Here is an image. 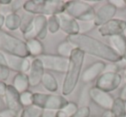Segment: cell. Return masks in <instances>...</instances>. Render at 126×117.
<instances>
[{
  "mask_svg": "<svg viewBox=\"0 0 126 117\" xmlns=\"http://www.w3.org/2000/svg\"><path fill=\"white\" fill-rule=\"evenodd\" d=\"M112 48L126 60V37L124 35H118L110 37Z\"/></svg>",
  "mask_w": 126,
  "mask_h": 117,
  "instance_id": "obj_19",
  "label": "cell"
},
{
  "mask_svg": "<svg viewBox=\"0 0 126 117\" xmlns=\"http://www.w3.org/2000/svg\"><path fill=\"white\" fill-rule=\"evenodd\" d=\"M91 109L88 106H81L70 117H90Z\"/></svg>",
  "mask_w": 126,
  "mask_h": 117,
  "instance_id": "obj_30",
  "label": "cell"
},
{
  "mask_svg": "<svg viewBox=\"0 0 126 117\" xmlns=\"http://www.w3.org/2000/svg\"><path fill=\"white\" fill-rule=\"evenodd\" d=\"M122 83V76L117 72L105 71L96 80V87L106 92H110L119 87Z\"/></svg>",
  "mask_w": 126,
  "mask_h": 117,
  "instance_id": "obj_8",
  "label": "cell"
},
{
  "mask_svg": "<svg viewBox=\"0 0 126 117\" xmlns=\"http://www.w3.org/2000/svg\"><path fill=\"white\" fill-rule=\"evenodd\" d=\"M102 117H111V114H110V110H106V111L103 114Z\"/></svg>",
  "mask_w": 126,
  "mask_h": 117,
  "instance_id": "obj_41",
  "label": "cell"
},
{
  "mask_svg": "<svg viewBox=\"0 0 126 117\" xmlns=\"http://www.w3.org/2000/svg\"><path fill=\"white\" fill-rule=\"evenodd\" d=\"M66 2L61 0H28L25 1L23 9L32 15L54 16L65 12Z\"/></svg>",
  "mask_w": 126,
  "mask_h": 117,
  "instance_id": "obj_3",
  "label": "cell"
},
{
  "mask_svg": "<svg viewBox=\"0 0 126 117\" xmlns=\"http://www.w3.org/2000/svg\"><path fill=\"white\" fill-rule=\"evenodd\" d=\"M43 109L35 104L25 107L20 113V117H42Z\"/></svg>",
  "mask_w": 126,
  "mask_h": 117,
  "instance_id": "obj_25",
  "label": "cell"
},
{
  "mask_svg": "<svg viewBox=\"0 0 126 117\" xmlns=\"http://www.w3.org/2000/svg\"><path fill=\"white\" fill-rule=\"evenodd\" d=\"M6 88H7V84L4 81H0V97L4 98V95H5Z\"/></svg>",
  "mask_w": 126,
  "mask_h": 117,
  "instance_id": "obj_36",
  "label": "cell"
},
{
  "mask_svg": "<svg viewBox=\"0 0 126 117\" xmlns=\"http://www.w3.org/2000/svg\"><path fill=\"white\" fill-rule=\"evenodd\" d=\"M44 73H45V69L42 65V60L39 58H35L32 60L30 71L27 73L30 86L36 87L40 84H42V79Z\"/></svg>",
  "mask_w": 126,
  "mask_h": 117,
  "instance_id": "obj_11",
  "label": "cell"
},
{
  "mask_svg": "<svg viewBox=\"0 0 126 117\" xmlns=\"http://www.w3.org/2000/svg\"><path fill=\"white\" fill-rule=\"evenodd\" d=\"M22 16H20L17 13L10 12L5 16L4 20V26L8 30L15 31L16 29H19L21 25Z\"/></svg>",
  "mask_w": 126,
  "mask_h": 117,
  "instance_id": "obj_22",
  "label": "cell"
},
{
  "mask_svg": "<svg viewBox=\"0 0 126 117\" xmlns=\"http://www.w3.org/2000/svg\"><path fill=\"white\" fill-rule=\"evenodd\" d=\"M111 4H113L116 8H124L126 6V1L124 0H111L109 1Z\"/></svg>",
  "mask_w": 126,
  "mask_h": 117,
  "instance_id": "obj_35",
  "label": "cell"
},
{
  "mask_svg": "<svg viewBox=\"0 0 126 117\" xmlns=\"http://www.w3.org/2000/svg\"><path fill=\"white\" fill-rule=\"evenodd\" d=\"M85 53L78 48H74L69 57V63L62 84V96H67L75 90L81 75L84 64Z\"/></svg>",
  "mask_w": 126,
  "mask_h": 117,
  "instance_id": "obj_2",
  "label": "cell"
},
{
  "mask_svg": "<svg viewBox=\"0 0 126 117\" xmlns=\"http://www.w3.org/2000/svg\"><path fill=\"white\" fill-rule=\"evenodd\" d=\"M24 2L25 1H11V4H10L11 12L16 13V11H18L21 8L23 7Z\"/></svg>",
  "mask_w": 126,
  "mask_h": 117,
  "instance_id": "obj_31",
  "label": "cell"
},
{
  "mask_svg": "<svg viewBox=\"0 0 126 117\" xmlns=\"http://www.w3.org/2000/svg\"><path fill=\"white\" fill-rule=\"evenodd\" d=\"M88 96L93 103L105 110H110L115 101L110 93L102 91L96 86L90 88L88 91Z\"/></svg>",
  "mask_w": 126,
  "mask_h": 117,
  "instance_id": "obj_9",
  "label": "cell"
},
{
  "mask_svg": "<svg viewBox=\"0 0 126 117\" xmlns=\"http://www.w3.org/2000/svg\"><path fill=\"white\" fill-rule=\"evenodd\" d=\"M16 114L15 111L11 109H9V108H6L4 110H2L0 112V116L1 117H16Z\"/></svg>",
  "mask_w": 126,
  "mask_h": 117,
  "instance_id": "obj_33",
  "label": "cell"
},
{
  "mask_svg": "<svg viewBox=\"0 0 126 117\" xmlns=\"http://www.w3.org/2000/svg\"><path fill=\"white\" fill-rule=\"evenodd\" d=\"M11 3V0H0V4H3V5H10Z\"/></svg>",
  "mask_w": 126,
  "mask_h": 117,
  "instance_id": "obj_40",
  "label": "cell"
},
{
  "mask_svg": "<svg viewBox=\"0 0 126 117\" xmlns=\"http://www.w3.org/2000/svg\"><path fill=\"white\" fill-rule=\"evenodd\" d=\"M110 111L111 117H126V102L120 97L115 99Z\"/></svg>",
  "mask_w": 126,
  "mask_h": 117,
  "instance_id": "obj_23",
  "label": "cell"
},
{
  "mask_svg": "<svg viewBox=\"0 0 126 117\" xmlns=\"http://www.w3.org/2000/svg\"><path fill=\"white\" fill-rule=\"evenodd\" d=\"M0 66H8L5 54H4L3 52H1V51H0Z\"/></svg>",
  "mask_w": 126,
  "mask_h": 117,
  "instance_id": "obj_37",
  "label": "cell"
},
{
  "mask_svg": "<svg viewBox=\"0 0 126 117\" xmlns=\"http://www.w3.org/2000/svg\"><path fill=\"white\" fill-rule=\"evenodd\" d=\"M26 44L30 56L39 58L43 54L44 47L43 44L42 43V40H38L37 38H31L26 40Z\"/></svg>",
  "mask_w": 126,
  "mask_h": 117,
  "instance_id": "obj_21",
  "label": "cell"
},
{
  "mask_svg": "<svg viewBox=\"0 0 126 117\" xmlns=\"http://www.w3.org/2000/svg\"><path fill=\"white\" fill-rule=\"evenodd\" d=\"M42 84L43 87L49 92H55L57 91L59 85L56 78L54 75L48 72H45L42 79Z\"/></svg>",
  "mask_w": 126,
  "mask_h": 117,
  "instance_id": "obj_24",
  "label": "cell"
},
{
  "mask_svg": "<svg viewBox=\"0 0 126 117\" xmlns=\"http://www.w3.org/2000/svg\"><path fill=\"white\" fill-rule=\"evenodd\" d=\"M106 68L105 63L103 61H96L90 65L81 74V80L82 82L88 84L95 79H98V77L104 72Z\"/></svg>",
  "mask_w": 126,
  "mask_h": 117,
  "instance_id": "obj_15",
  "label": "cell"
},
{
  "mask_svg": "<svg viewBox=\"0 0 126 117\" xmlns=\"http://www.w3.org/2000/svg\"><path fill=\"white\" fill-rule=\"evenodd\" d=\"M33 32L35 38L42 40L47 35V18L42 15H37L34 18Z\"/></svg>",
  "mask_w": 126,
  "mask_h": 117,
  "instance_id": "obj_17",
  "label": "cell"
},
{
  "mask_svg": "<svg viewBox=\"0 0 126 117\" xmlns=\"http://www.w3.org/2000/svg\"><path fill=\"white\" fill-rule=\"evenodd\" d=\"M33 99L34 93H32L30 91H27L20 94V101H21V103L23 108L33 104Z\"/></svg>",
  "mask_w": 126,
  "mask_h": 117,
  "instance_id": "obj_28",
  "label": "cell"
},
{
  "mask_svg": "<svg viewBox=\"0 0 126 117\" xmlns=\"http://www.w3.org/2000/svg\"><path fill=\"white\" fill-rule=\"evenodd\" d=\"M4 20H5V16L0 13V30L3 28V26H4Z\"/></svg>",
  "mask_w": 126,
  "mask_h": 117,
  "instance_id": "obj_39",
  "label": "cell"
},
{
  "mask_svg": "<svg viewBox=\"0 0 126 117\" xmlns=\"http://www.w3.org/2000/svg\"><path fill=\"white\" fill-rule=\"evenodd\" d=\"M126 30V21L121 19H111L105 24L98 27V31L101 36L112 37L115 35H123Z\"/></svg>",
  "mask_w": 126,
  "mask_h": 117,
  "instance_id": "obj_10",
  "label": "cell"
},
{
  "mask_svg": "<svg viewBox=\"0 0 126 117\" xmlns=\"http://www.w3.org/2000/svg\"><path fill=\"white\" fill-rule=\"evenodd\" d=\"M120 98L122 100H124V102H126V86H125V87H124V89L121 91Z\"/></svg>",
  "mask_w": 126,
  "mask_h": 117,
  "instance_id": "obj_38",
  "label": "cell"
},
{
  "mask_svg": "<svg viewBox=\"0 0 126 117\" xmlns=\"http://www.w3.org/2000/svg\"><path fill=\"white\" fill-rule=\"evenodd\" d=\"M60 29V19L58 15L50 16L47 18V31L51 34H55Z\"/></svg>",
  "mask_w": 126,
  "mask_h": 117,
  "instance_id": "obj_27",
  "label": "cell"
},
{
  "mask_svg": "<svg viewBox=\"0 0 126 117\" xmlns=\"http://www.w3.org/2000/svg\"><path fill=\"white\" fill-rule=\"evenodd\" d=\"M78 108H79V107H78L77 103H74V102H68V103H67L61 110L65 113V115H67V117H70L71 115H73L77 111Z\"/></svg>",
  "mask_w": 126,
  "mask_h": 117,
  "instance_id": "obj_29",
  "label": "cell"
},
{
  "mask_svg": "<svg viewBox=\"0 0 126 117\" xmlns=\"http://www.w3.org/2000/svg\"><path fill=\"white\" fill-rule=\"evenodd\" d=\"M60 19V29H61L67 36L79 34V25L78 21L71 17L67 13L58 15Z\"/></svg>",
  "mask_w": 126,
  "mask_h": 117,
  "instance_id": "obj_16",
  "label": "cell"
},
{
  "mask_svg": "<svg viewBox=\"0 0 126 117\" xmlns=\"http://www.w3.org/2000/svg\"><path fill=\"white\" fill-rule=\"evenodd\" d=\"M67 40L70 41L75 48L81 50L85 54H90L111 63H118L123 60V58L111 47L90 35L79 33L69 35L67 37Z\"/></svg>",
  "mask_w": 126,
  "mask_h": 117,
  "instance_id": "obj_1",
  "label": "cell"
},
{
  "mask_svg": "<svg viewBox=\"0 0 126 117\" xmlns=\"http://www.w3.org/2000/svg\"><path fill=\"white\" fill-rule=\"evenodd\" d=\"M116 13H117V8L113 4H110V2H108L105 4H103L96 11L95 18L93 22V24H94V26L100 27L101 25L109 22L110 20L113 19Z\"/></svg>",
  "mask_w": 126,
  "mask_h": 117,
  "instance_id": "obj_13",
  "label": "cell"
},
{
  "mask_svg": "<svg viewBox=\"0 0 126 117\" xmlns=\"http://www.w3.org/2000/svg\"><path fill=\"white\" fill-rule=\"evenodd\" d=\"M68 100L62 95L34 93L33 104L40 107L42 109L61 110L68 103Z\"/></svg>",
  "mask_w": 126,
  "mask_h": 117,
  "instance_id": "obj_6",
  "label": "cell"
},
{
  "mask_svg": "<svg viewBox=\"0 0 126 117\" xmlns=\"http://www.w3.org/2000/svg\"><path fill=\"white\" fill-rule=\"evenodd\" d=\"M42 62L44 69L58 73H66L68 66L69 59L59 54L43 53L39 57Z\"/></svg>",
  "mask_w": 126,
  "mask_h": 117,
  "instance_id": "obj_7",
  "label": "cell"
},
{
  "mask_svg": "<svg viewBox=\"0 0 126 117\" xmlns=\"http://www.w3.org/2000/svg\"><path fill=\"white\" fill-rule=\"evenodd\" d=\"M125 78H126V72H125Z\"/></svg>",
  "mask_w": 126,
  "mask_h": 117,
  "instance_id": "obj_42",
  "label": "cell"
},
{
  "mask_svg": "<svg viewBox=\"0 0 126 117\" xmlns=\"http://www.w3.org/2000/svg\"><path fill=\"white\" fill-rule=\"evenodd\" d=\"M0 117H1V116H0Z\"/></svg>",
  "mask_w": 126,
  "mask_h": 117,
  "instance_id": "obj_43",
  "label": "cell"
},
{
  "mask_svg": "<svg viewBox=\"0 0 126 117\" xmlns=\"http://www.w3.org/2000/svg\"><path fill=\"white\" fill-rule=\"evenodd\" d=\"M58 110L53 109H43L42 117H57Z\"/></svg>",
  "mask_w": 126,
  "mask_h": 117,
  "instance_id": "obj_34",
  "label": "cell"
},
{
  "mask_svg": "<svg viewBox=\"0 0 126 117\" xmlns=\"http://www.w3.org/2000/svg\"><path fill=\"white\" fill-rule=\"evenodd\" d=\"M12 85L20 94L29 91L30 84L27 73H16L12 79Z\"/></svg>",
  "mask_w": 126,
  "mask_h": 117,
  "instance_id": "obj_20",
  "label": "cell"
},
{
  "mask_svg": "<svg viewBox=\"0 0 126 117\" xmlns=\"http://www.w3.org/2000/svg\"><path fill=\"white\" fill-rule=\"evenodd\" d=\"M65 12L76 21L89 23L93 22L96 15L94 8L86 1L71 0L66 2Z\"/></svg>",
  "mask_w": 126,
  "mask_h": 117,
  "instance_id": "obj_5",
  "label": "cell"
},
{
  "mask_svg": "<svg viewBox=\"0 0 126 117\" xmlns=\"http://www.w3.org/2000/svg\"><path fill=\"white\" fill-rule=\"evenodd\" d=\"M0 51L5 54L21 58L30 56L26 41L4 30H0Z\"/></svg>",
  "mask_w": 126,
  "mask_h": 117,
  "instance_id": "obj_4",
  "label": "cell"
},
{
  "mask_svg": "<svg viewBox=\"0 0 126 117\" xmlns=\"http://www.w3.org/2000/svg\"><path fill=\"white\" fill-rule=\"evenodd\" d=\"M5 57L10 70L14 71L16 73H28L31 65V62L28 58H21L10 54H5Z\"/></svg>",
  "mask_w": 126,
  "mask_h": 117,
  "instance_id": "obj_14",
  "label": "cell"
},
{
  "mask_svg": "<svg viewBox=\"0 0 126 117\" xmlns=\"http://www.w3.org/2000/svg\"><path fill=\"white\" fill-rule=\"evenodd\" d=\"M4 100L9 109L13 110L16 113L23 110V107L20 101V93L15 89L12 84H7Z\"/></svg>",
  "mask_w": 126,
  "mask_h": 117,
  "instance_id": "obj_12",
  "label": "cell"
},
{
  "mask_svg": "<svg viewBox=\"0 0 126 117\" xmlns=\"http://www.w3.org/2000/svg\"><path fill=\"white\" fill-rule=\"evenodd\" d=\"M10 76V68L8 66H0V81H5Z\"/></svg>",
  "mask_w": 126,
  "mask_h": 117,
  "instance_id": "obj_32",
  "label": "cell"
},
{
  "mask_svg": "<svg viewBox=\"0 0 126 117\" xmlns=\"http://www.w3.org/2000/svg\"><path fill=\"white\" fill-rule=\"evenodd\" d=\"M34 15L30 13L25 12L22 16L21 25H20V31L23 35L26 40L31 38H35V34L33 32V23H34Z\"/></svg>",
  "mask_w": 126,
  "mask_h": 117,
  "instance_id": "obj_18",
  "label": "cell"
},
{
  "mask_svg": "<svg viewBox=\"0 0 126 117\" xmlns=\"http://www.w3.org/2000/svg\"><path fill=\"white\" fill-rule=\"evenodd\" d=\"M74 48H75V47H74V45H73L70 41L66 40L58 45L57 52L59 55L62 56V57H65V58H68L69 59V57H70L73 51L74 50Z\"/></svg>",
  "mask_w": 126,
  "mask_h": 117,
  "instance_id": "obj_26",
  "label": "cell"
}]
</instances>
